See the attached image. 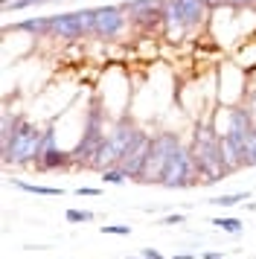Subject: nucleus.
Returning <instances> with one entry per match:
<instances>
[{
    "instance_id": "1",
    "label": "nucleus",
    "mask_w": 256,
    "mask_h": 259,
    "mask_svg": "<svg viewBox=\"0 0 256 259\" xmlns=\"http://www.w3.org/2000/svg\"><path fill=\"white\" fill-rule=\"evenodd\" d=\"M192 154H195L198 175L204 178V184H216L230 175L227 166L221 160V134L212 131V125H198L195 140H192Z\"/></svg>"
},
{
    "instance_id": "2",
    "label": "nucleus",
    "mask_w": 256,
    "mask_h": 259,
    "mask_svg": "<svg viewBox=\"0 0 256 259\" xmlns=\"http://www.w3.org/2000/svg\"><path fill=\"white\" fill-rule=\"evenodd\" d=\"M41 134L44 131L38 128L35 122L23 119L18 131L12 134V140L6 149H0L3 154V163L6 166H26V163H35V152H38V143H41Z\"/></svg>"
},
{
    "instance_id": "3",
    "label": "nucleus",
    "mask_w": 256,
    "mask_h": 259,
    "mask_svg": "<svg viewBox=\"0 0 256 259\" xmlns=\"http://www.w3.org/2000/svg\"><path fill=\"white\" fill-rule=\"evenodd\" d=\"M181 146V137L175 131H160L151 137V149H149V160H146V169L140 175V184H160L163 172H166V163L175 154V149Z\"/></svg>"
},
{
    "instance_id": "4",
    "label": "nucleus",
    "mask_w": 256,
    "mask_h": 259,
    "mask_svg": "<svg viewBox=\"0 0 256 259\" xmlns=\"http://www.w3.org/2000/svg\"><path fill=\"white\" fill-rule=\"evenodd\" d=\"M209 9L204 0H166L163 9V29L172 35V29H195L204 24V15Z\"/></svg>"
},
{
    "instance_id": "5",
    "label": "nucleus",
    "mask_w": 256,
    "mask_h": 259,
    "mask_svg": "<svg viewBox=\"0 0 256 259\" xmlns=\"http://www.w3.org/2000/svg\"><path fill=\"white\" fill-rule=\"evenodd\" d=\"M198 178V166H195V154L189 146H178L175 154L169 157V163H166V172L160 178V187L166 189H186L192 187Z\"/></svg>"
},
{
    "instance_id": "6",
    "label": "nucleus",
    "mask_w": 256,
    "mask_h": 259,
    "mask_svg": "<svg viewBox=\"0 0 256 259\" xmlns=\"http://www.w3.org/2000/svg\"><path fill=\"white\" fill-rule=\"evenodd\" d=\"M93 24H96V9L53 15V38H61V41H79V38L93 35Z\"/></svg>"
},
{
    "instance_id": "7",
    "label": "nucleus",
    "mask_w": 256,
    "mask_h": 259,
    "mask_svg": "<svg viewBox=\"0 0 256 259\" xmlns=\"http://www.w3.org/2000/svg\"><path fill=\"white\" fill-rule=\"evenodd\" d=\"M163 9H166V0H125L122 3V12L128 15V24L143 29V32L160 29Z\"/></svg>"
},
{
    "instance_id": "8",
    "label": "nucleus",
    "mask_w": 256,
    "mask_h": 259,
    "mask_svg": "<svg viewBox=\"0 0 256 259\" xmlns=\"http://www.w3.org/2000/svg\"><path fill=\"white\" fill-rule=\"evenodd\" d=\"M253 114L247 111V105H233L227 111V131H224V137L242 152L244 157V146H247V137L253 134Z\"/></svg>"
},
{
    "instance_id": "9",
    "label": "nucleus",
    "mask_w": 256,
    "mask_h": 259,
    "mask_svg": "<svg viewBox=\"0 0 256 259\" xmlns=\"http://www.w3.org/2000/svg\"><path fill=\"white\" fill-rule=\"evenodd\" d=\"M128 24V15L122 12V6H99L96 9V24H93V35L111 41L116 38Z\"/></svg>"
},
{
    "instance_id": "10",
    "label": "nucleus",
    "mask_w": 256,
    "mask_h": 259,
    "mask_svg": "<svg viewBox=\"0 0 256 259\" xmlns=\"http://www.w3.org/2000/svg\"><path fill=\"white\" fill-rule=\"evenodd\" d=\"M149 149H151V137L149 134H143V140H140L137 146L119 160V169H122L131 181H140L143 169H146V160H149Z\"/></svg>"
},
{
    "instance_id": "11",
    "label": "nucleus",
    "mask_w": 256,
    "mask_h": 259,
    "mask_svg": "<svg viewBox=\"0 0 256 259\" xmlns=\"http://www.w3.org/2000/svg\"><path fill=\"white\" fill-rule=\"evenodd\" d=\"M26 32V35L32 38H53V18H47V15H35V18H23L18 24L6 26V32Z\"/></svg>"
},
{
    "instance_id": "12",
    "label": "nucleus",
    "mask_w": 256,
    "mask_h": 259,
    "mask_svg": "<svg viewBox=\"0 0 256 259\" xmlns=\"http://www.w3.org/2000/svg\"><path fill=\"white\" fill-rule=\"evenodd\" d=\"M67 166H73V154L61 152V149H50V152L35 163V169H38V172H53V169H67Z\"/></svg>"
},
{
    "instance_id": "13",
    "label": "nucleus",
    "mask_w": 256,
    "mask_h": 259,
    "mask_svg": "<svg viewBox=\"0 0 256 259\" xmlns=\"http://www.w3.org/2000/svg\"><path fill=\"white\" fill-rule=\"evenodd\" d=\"M23 122V117L21 114H12L9 108L0 114V149H6L9 146V140H12V134L18 131V125Z\"/></svg>"
},
{
    "instance_id": "14",
    "label": "nucleus",
    "mask_w": 256,
    "mask_h": 259,
    "mask_svg": "<svg viewBox=\"0 0 256 259\" xmlns=\"http://www.w3.org/2000/svg\"><path fill=\"white\" fill-rule=\"evenodd\" d=\"M12 187L23 189V192H32V195H44V198H61L64 189L61 187H44V184H29V181H18V178H9Z\"/></svg>"
},
{
    "instance_id": "15",
    "label": "nucleus",
    "mask_w": 256,
    "mask_h": 259,
    "mask_svg": "<svg viewBox=\"0 0 256 259\" xmlns=\"http://www.w3.org/2000/svg\"><path fill=\"white\" fill-rule=\"evenodd\" d=\"M209 224H212L216 230H221V233H233V236L242 233V227H244V224L239 222V219H233V215H219V219H212Z\"/></svg>"
},
{
    "instance_id": "16",
    "label": "nucleus",
    "mask_w": 256,
    "mask_h": 259,
    "mask_svg": "<svg viewBox=\"0 0 256 259\" xmlns=\"http://www.w3.org/2000/svg\"><path fill=\"white\" fill-rule=\"evenodd\" d=\"M50 149H56V128L50 125V128H44V134H41V143H38V152H35V163L44 157Z\"/></svg>"
},
{
    "instance_id": "17",
    "label": "nucleus",
    "mask_w": 256,
    "mask_h": 259,
    "mask_svg": "<svg viewBox=\"0 0 256 259\" xmlns=\"http://www.w3.org/2000/svg\"><path fill=\"white\" fill-rule=\"evenodd\" d=\"M239 201H247V192H233V195H216V198H209L207 204H212V207H236Z\"/></svg>"
},
{
    "instance_id": "18",
    "label": "nucleus",
    "mask_w": 256,
    "mask_h": 259,
    "mask_svg": "<svg viewBox=\"0 0 256 259\" xmlns=\"http://www.w3.org/2000/svg\"><path fill=\"white\" fill-rule=\"evenodd\" d=\"M242 166H247V169H256V128H253V134L247 137V146H244Z\"/></svg>"
},
{
    "instance_id": "19",
    "label": "nucleus",
    "mask_w": 256,
    "mask_h": 259,
    "mask_svg": "<svg viewBox=\"0 0 256 259\" xmlns=\"http://www.w3.org/2000/svg\"><path fill=\"white\" fill-rule=\"evenodd\" d=\"M125 172L119 169V166H114V169H102V181L105 184H114V187H119V184H125Z\"/></svg>"
},
{
    "instance_id": "20",
    "label": "nucleus",
    "mask_w": 256,
    "mask_h": 259,
    "mask_svg": "<svg viewBox=\"0 0 256 259\" xmlns=\"http://www.w3.org/2000/svg\"><path fill=\"white\" fill-rule=\"evenodd\" d=\"M41 3H47V0H6L3 3V9L6 12H21V9H29V6H41Z\"/></svg>"
},
{
    "instance_id": "21",
    "label": "nucleus",
    "mask_w": 256,
    "mask_h": 259,
    "mask_svg": "<svg viewBox=\"0 0 256 259\" xmlns=\"http://www.w3.org/2000/svg\"><path fill=\"white\" fill-rule=\"evenodd\" d=\"M99 233L102 236H131V224H102Z\"/></svg>"
},
{
    "instance_id": "22",
    "label": "nucleus",
    "mask_w": 256,
    "mask_h": 259,
    "mask_svg": "<svg viewBox=\"0 0 256 259\" xmlns=\"http://www.w3.org/2000/svg\"><path fill=\"white\" fill-rule=\"evenodd\" d=\"M64 219L73 222V224H81V222H93L96 215H93L91 210H67V212H64Z\"/></svg>"
},
{
    "instance_id": "23",
    "label": "nucleus",
    "mask_w": 256,
    "mask_h": 259,
    "mask_svg": "<svg viewBox=\"0 0 256 259\" xmlns=\"http://www.w3.org/2000/svg\"><path fill=\"white\" fill-rule=\"evenodd\" d=\"M76 195H84V198H96V195H102V189L99 187H76Z\"/></svg>"
},
{
    "instance_id": "24",
    "label": "nucleus",
    "mask_w": 256,
    "mask_h": 259,
    "mask_svg": "<svg viewBox=\"0 0 256 259\" xmlns=\"http://www.w3.org/2000/svg\"><path fill=\"white\" fill-rule=\"evenodd\" d=\"M163 227H169V224H184V215L181 212H175V215H166V219H160Z\"/></svg>"
},
{
    "instance_id": "25",
    "label": "nucleus",
    "mask_w": 256,
    "mask_h": 259,
    "mask_svg": "<svg viewBox=\"0 0 256 259\" xmlns=\"http://www.w3.org/2000/svg\"><path fill=\"white\" fill-rule=\"evenodd\" d=\"M140 256H143V259H163V253H160V250H154V247H143V250H140Z\"/></svg>"
},
{
    "instance_id": "26",
    "label": "nucleus",
    "mask_w": 256,
    "mask_h": 259,
    "mask_svg": "<svg viewBox=\"0 0 256 259\" xmlns=\"http://www.w3.org/2000/svg\"><path fill=\"white\" fill-rule=\"evenodd\" d=\"M227 6H233V9H247V6H256V0H227Z\"/></svg>"
},
{
    "instance_id": "27",
    "label": "nucleus",
    "mask_w": 256,
    "mask_h": 259,
    "mask_svg": "<svg viewBox=\"0 0 256 259\" xmlns=\"http://www.w3.org/2000/svg\"><path fill=\"white\" fill-rule=\"evenodd\" d=\"M204 6L207 9H221V6H227V0H204Z\"/></svg>"
},
{
    "instance_id": "28",
    "label": "nucleus",
    "mask_w": 256,
    "mask_h": 259,
    "mask_svg": "<svg viewBox=\"0 0 256 259\" xmlns=\"http://www.w3.org/2000/svg\"><path fill=\"white\" fill-rule=\"evenodd\" d=\"M204 259H224V256H221L219 250H207V253H204Z\"/></svg>"
},
{
    "instance_id": "29",
    "label": "nucleus",
    "mask_w": 256,
    "mask_h": 259,
    "mask_svg": "<svg viewBox=\"0 0 256 259\" xmlns=\"http://www.w3.org/2000/svg\"><path fill=\"white\" fill-rule=\"evenodd\" d=\"M175 259H195V256H192V253H178Z\"/></svg>"
},
{
    "instance_id": "30",
    "label": "nucleus",
    "mask_w": 256,
    "mask_h": 259,
    "mask_svg": "<svg viewBox=\"0 0 256 259\" xmlns=\"http://www.w3.org/2000/svg\"><path fill=\"white\" fill-rule=\"evenodd\" d=\"M125 259H143V256H125Z\"/></svg>"
},
{
    "instance_id": "31",
    "label": "nucleus",
    "mask_w": 256,
    "mask_h": 259,
    "mask_svg": "<svg viewBox=\"0 0 256 259\" xmlns=\"http://www.w3.org/2000/svg\"><path fill=\"white\" fill-rule=\"evenodd\" d=\"M53 3H61V0H53Z\"/></svg>"
}]
</instances>
